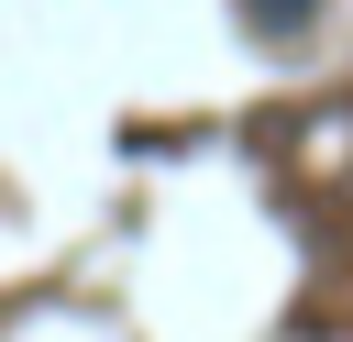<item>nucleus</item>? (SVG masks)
Instances as JSON below:
<instances>
[{"label": "nucleus", "instance_id": "f257e3e1", "mask_svg": "<svg viewBox=\"0 0 353 342\" xmlns=\"http://www.w3.org/2000/svg\"><path fill=\"white\" fill-rule=\"evenodd\" d=\"M298 11H309V0H254V22H265V33H287Z\"/></svg>", "mask_w": 353, "mask_h": 342}]
</instances>
